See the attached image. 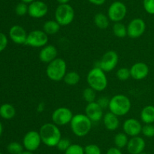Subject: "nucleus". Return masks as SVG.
Listing matches in <instances>:
<instances>
[{
  "label": "nucleus",
  "mask_w": 154,
  "mask_h": 154,
  "mask_svg": "<svg viewBox=\"0 0 154 154\" xmlns=\"http://www.w3.org/2000/svg\"><path fill=\"white\" fill-rule=\"evenodd\" d=\"M131 77L135 80H142L148 75L150 69L147 63L144 62H137L134 63L130 69Z\"/></svg>",
  "instance_id": "nucleus-17"
},
{
  "label": "nucleus",
  "mask_w": 154,
  "mask_h": 154,
  "mask_svg": "<svg viewBox=\"0 0 154 154\" xmlns=\"http://www.w3.org/2000/svg\"><path fill=\"white\" fill-rule=\"evenodd\" d=\"M93 122L89 119L86 114L78 113L74 115L70 122L72 131L75 136L79 137L87 135L91 131Z\"/></svg>",
  "instance_id": "nucleus-3"
},
{
  "label": "nucleus",
  "mask_w": 154,
  "mask_h": 154,
  "mask_svg": "<svg viewBox=\"0 0 154 154\" xmlns=\"http://www.w3.org/2000/svg\"><path fill=\"white\" fill-rule=\"evenodd\" d=\"M96 102H97V104H99L103 110H105V109L108 108V106H109L110 99L109 98H106V97H101V98H99V99L96 101Z\"/></svg>",
  "instance_id": "nucleus-37"
},
{
  "label": "nucleus",
  "mask_w": 154,
  "mask_h": 154,
  "mask_svg": "<svg viewBox=\"0 0 154 154\" xmlns=\"http://www.w3.org/2000/svg\"><path fill=\"white\" fill-rule=\"evenodd\" d=\"M20 1L24 3H26V4H30V3H32V2H34L35 0H20Z\"/></svg>",
  "instance_id": "nucleus-42"
},
{
  "label": "nucleus",
  "mask_w": 154,
  "mask_h": 154,
  "mask_svg": "<svg viewBox=\"0 0 154 154\" xmlns=\"http://www.w3.org/2000/svg\"><path fill=\"white\" fill-rule=\"evenodd\" d=\"M87 82L89 87L96 91H102L108 87V78L104 70L98 66L90 69L87 75Z\"/></svg>",
  "instance_id": "nucleus-2"
},
{
  "label": "nucleus",
  "mask_w": 154,
  "mask_h": 154,
  "mask_svg": "<svg viewBox=\"0 0 154 154\" xmlns=\"http://www.w3.org/2000/svg\"><path fill=\"white\" fill-rule=\"evenodd\" d=\"M106 154H123L121 150L119 148L116 147V146H113V147L109 148L107 151Z\"/></svg>",
  "instance_id": "nucleus-39"
},
{
  "label": "nucleus",
  "mask_w": 154,
  "mask_h": 154,
  "mask_svg": "<svg viewBox=\"0 0 154 154\" xmlns=\"http://www.w3.org/2000/svg\"><path fill=\"white\" fill-rule=\"evenodd\" d=\"M20 154H34V153H33V152H30V151H28V150H24L23 152H21Z\"/></svg>",
  "instance_id": "nucleus-43"
},
{
  "label": "nucleus",
  "mask_w": 154,
  "mask_h": 154,
  "mask_svg": "<svg viewBox=\"0 0 154 154\" xmlns=\"http://www.w3.org/2000/svg\"><path fill=\"white\" fill-rule=\"evenodd\" d=\"M65 154H84V148L77 143H72L65 151Z\"/></svg>",
  "instance_id": "nucleus-31"
},
{
  "label": "nucleus",
  "mask_w": 154,
  "mask_h": 154,
  "mask_svg": "<svg viewBox=\"0 0 154 154\" xmlns=\"http://www.w3.org/2000/svg\"><path fill=\"white\" fill-rule=\"evenodd\" d=\"M127 8L126 5L120 1L111 3L108 10V17L112 22H121L126 16Z\"/></svg>",
  "instance_id": "nucleus-8"
},
{
  "label": "nucleus",
  "mask_w": 154,
  "mask_h": 154,
  "mask_svg": "<svg viewBox=\"0 0 154 154\" xmlns=\"http://www.w3.org/2000/svg\"><path fill=\"white\" fill-rule=\"evenodd\" d=\"M145 146L146 143L144 138L140 136H135L129 139L126 148L130 154H139L144 152Z\"/></svg>",
  "instance_id": "nucleus-18"
},
{
  "label": "nucleus",
  "mask_w": 154,
  "mask_h": 154,
  "mask_svg": "<svg viewBox=\"0 0 154 154\" xmlns=\"http://www.w3.org/2000/svg\"><path fill=\"white\" fill-rule=\"evenodd\" d=\"M142 125L138 119L129 118L126 119L123 124V131L129 137L138 136L141 133Z\"/></svg>",
  "instance_id": "nucleus-14"
},
{
  "label": "nucleus",
  "mask_w": 154,
  "mask_h": 154,
  "mask_svg": "<svg viewBox=\"0 0 154 154\" xmlns=\"http://www.w3.org/2000/svg\"><path fill=\"white\" fill-rule=\"evenodd\" d=\"M63 80L68 85L74 86L79 83L80 80H81V76H80L79 73L75 71H70V72H66Z\"/></svg>",
  "instance_id": "nucleus-25"
},
{
  "label": "nucleus",
  "mask_w": 154,
  "mask_h": 154,
  "mask_svg": "<svg viewBox=\"0 0 154 154\" xmlns=\"http://www.w3.org/2000/svg\"><path fill=\"white\" fill-rule=\"evenodd\" d=\"M0 154H2V152H0Z\"/></svg>",
  "instance_id": "nucleus-46"
},
{
  "label": "nucleus",
  "mask_w": 154,
  "mask_h": 154,
  "mask_svg": "<svg viewBox=\"0 0 154 154\" xmlns=\"http://www.w3.org/2000/svg\"><path fill=\"white\" fill-rule=\"evenodd\" d=\"M23 145L19 142H11L7 146V149L10 154H20L23 152Z\"/></svg>",
  "instance_id": "nucleus-29"
},
{
  "label": "nucleus",
  "mask_w": 154,
  "mask_h": 154,
  "mask_svg": "<svg viewBox=\"0 0 154 154\" xmlns=\"http://www.w3.org/2000/svg\"><path fill=\"white\" fill-rule=\"evenodd\" d=\"M146 30V23L141 18H135L127 26V36L132 39H137L142 36Z\"/></svg>",
  "instance_id": "nucleus-12"
},
{
  "label": "nucleus",
  "mask_w": 154,
  "mask_h": 154,
  "mask_svg": "<svg viewBox=\"0 0 154 154\" xmlns=\"http://www.w3.org/2000/svg\"><path fill=\"white\" fill-rule=\"evenodd\" d=\"M42 143L39 131H29L24 135L23 138V145L26 150L34 152L37 150Z\"/></svg>",
  "instance_id": "nucleus-11"
},
{
  "label": "nucleus",
  "mask_w": 154,
  "mask_h": 154,
  "mask_svg": "<svg viewBox=\"0 0 154 154\" xmlns=\"http://www.w3.org/2000/svg\"><path fill=\"white\" fill-rule=\"evenodd\" d=\"M48 6L45 2L35 0L32 3L29 4L28 14L31 18L39 19L42 18L48 14Z\"/></svg>",
  "instance_id": "nucleus-13"
},
{
  "label": "nucleus",
  "mask_w": 154,
  "mask_h": 154,
  "mask_svg": "<svg viewBox=\"0 0 154 154\" xmlns=\"http://www.w3.org/2000/svg\"><path fill=\"white\" fill-rule=\"evenodd\" d=\"M141 133L146 137H154V125L153 124H145L142 126Z\"/></svg>",
  "instance_id": "nucleus-34"
},
{
  "label": "nucleus",
  "mask_w": 154,
  "mask_h": 154,
  "mask_svg": "<svg viewBox=\"0 0 154 154\" xmlns=\"http://www.w3.org/2000/svg\"><path fill=\"white\" fill-rule=\"evenodd\" d=\"M91 4L95 5H102L105 3L106 0H88Z\"/></svg>",
  "instance_id": "nucleus-40"
},
{
  "label": "nucleus",
  "mask_w": 154,
  "mask_h": 154,
  "mask_svg": "<svg viewBox=\"0 0 154 154\" xmlns=\"http://www.w3.org/2000/svg\"><path fill=\"white\" fill-rule=\"evenodd\" d=\"M116 75L118 79L121 80V81H126L131 77L130 69L126 67L120 68L116 72Z\"/></svg>",
  "instance_id": "nucleus-30"
},
{
  "label": "nucleus",
  "mask_w": 154,
  "mask_h": 154,
  "mask_svg": "<svg viewBox=\"0 0 154 154\" xmlns=\"http://www.w3.org/2000/svg\"><path fill=\"white\" fill-rule=\"evenodd\" d=\"M129 136L124 132H119L114 136V142L116 147L119 149H122L127 146V143L129 142Z\"/></svg>",
  "instance_id": "nucleus-26"
},
{
  "label": "nucleus",
  "mask_w": 154,
  "mask_h": 154,
  "mask_svg": "<svg viewBox=\"0 0 154 154\" xmlns=\"http://www.w3.org/2000/svg\"><path fill=\"white\" fill-rule=\"evenodd\" d=\"M72 144V143H71L69 139L63 138V137H62V138L60 139V141H59V143H57V148L59 149V150L64 151L65 152V151H66V149H67Z\"/></svg>",
  "instance_id": "nucleus-35"
},
{
  "label": "nucleus",
  "mask_w": 154,
  "mask_h": 154,
  "mask_svg": "<svg viewBox=\"0 0 154 154\" xmlns=\"http://www.w3.org/2000/svg\"><path fill=\"white\" fill-rule=\"evenodd\" d=\"M143 6L147 13L154 14V0H144Z\"/></svg>",
  "instance_id": "nucleus-36"
},
{
  "label": "nucleus",
  "mask_w": 154,
  "mask_h": 154,
  "mask_svg": "<svg viewBox=\"0 0 154 154\" xmlns=\"http://www.w3.org/2000/svg\"><path fill=\"white\" fill-rule=\"evenodd\" d=\"M67 72L66 62L60 57H57L55 60L48 64L46 69V74L48 78L54 82L63 80Z\"/></svg>",
  "instance_id": "nucleus-5"
},
{
  "label": "nucleus",
  "mask_w": 154,
  "mask_h": 154,
  "mask_svg": "<svg viewBox=\"0 0 154 154\" xmlns=\"http://www.w3.org/2000/svg\"><path fill=\"white\" fill-rule=\"evenodd\" d=\"M139 154H147V153H145V152H141V153H139Z\"/></svg>",
  "instance_id": "nucleus-45"
},
{
  "label": "nucleus",
  "mask_w": 154,
  "mask_h": 154,
  "mask_svg": "<svg viewBox=\"0 0 154 154\" xmlns=\"http://www.w3.org/2000/svg\"><path fill=\"white\" fill-rule=\"evenodd\" d=\"M58 51L53 45H47L42 48L38 54L39 60L45 63H49L57 57Z\"/></svg>",
  "instance_id": "nucleus-19"
},
{
  "label": "nucleus",
  "mask_w": 154,
  "mask_h": 154,
  "mask_svg": "<svg viewBox=\"0 0 154 154\" xmlns=\"http://www.w3.org/2000/svg\"><path fill=\"white\" fill-rule=\"evenodd\" d=\"M16 115L14 107L10 104H4L0 107V116L5 119H11Z\"/></svg>",
  "instance_id": "nucleus-23"
},
{
  "label": "nucleus",
  "mask_w": 154,
  "mask_h": 154,
  "mask_svg": "<svg viewBox=\"0 0 154 154\" xmlns=\"http://www.w3.org/2000/svg\"><path fill=\"white\" fill-rule=\"evenodd\" d=\"M102 120H103L104 126L108 131H115L120 126L119 116H117V115L114 114V113L110 111L104 115Z\"/></svg>",
  "instance_id": "nucleus-20"
},
{
  "label": "nucleus",
  "mask_w": 154,
  "mask_h": 154,
  "mask_svg": "<svg viewBox=\"0 0 154 154\" xmlns=\"http://www.w3.org/2000/svg\"><path fill=\"white\" fill-rule=\"evenodd\" d=\"M42 143L49 147L57 146L62 138V133L59 126L53 122L45 123L39 129Z\"/></svg>",
  "instance_id": "nucleus-1"
},
{
  "label": "nucleus",
  "mask_w": 154,
  "mask_h": 154,
  "mask_svg": "<svg viewBox=\"0 0 154 154\" xmlns=\"http://www.w3.org/2000/svg\"><path fill=\"white\" fill-rule=\"evenodd\" d=\"M59 4H68L70 0H57Z\"/></svg>",
  "instance_id": "nucleus-41"
},
{
  "label": "nucleus",
  "mask_w": 154,
  "mask_h": 154,
  "mask_svg": "<svg viewBox=\"0 0 154 154\" xmlns=\"http://www.w3.org/2000/svg\"><path fill=\"white\" fill-rule=\"evenodd\" d=\"M28 33L25 29L19 25H14L9 30V37L14 43L18 45L26 44Z\"/></svg>",
  "instance_id": "nucleus-16"
},
{
  "label": "nucleus",
  "mask_w": 154,
  "mask_h": 154,
  "mask_svg": "<svg viewBox=\"0 0 154 154\" xmlns=\"http://www.w3.org/2000/svg\"><path fill=\"white\" fill-rule=\"evenodd\" d=\"M29 5L26 3H24L23 2L18 3L15 8V13L18 16H24L26 14H28Z\"/></svg>",
  "instance_id": "nucleus-32"
},
{
  "label": "nucleus",
  "mask_w": 154,
  "mask_h": 154,
  "mask_svg": "<svg viewBox=\"0 0 154 154\" xmlns=\"http://www.w3.org/2000/svg\"><path fill=\"white\" fill-rule=\"evenodd\" d=\"M140 118L141 122L144 124H153L154 122V106H145L141 110Z\"/></svg>",
  "instance_id": "nucleus-21"
},
{
  "label": "nucleus",
  "mask_w": 154,
  "mask_h": 154,
  "mask_svg": "<svg viewBox=\"0 0 154 154\" xmlns=\"http://www.w3.org/2000/svg\"><path fill=\"white\" fill-rule=\"evenodd\" d=\"M85 114L93 122H98L103 118V109L96 101L89 103L86 106Z\"/></svg>",
  "instance_id": "nucleus-15"
},
{
  "label": "nucleus",
  "mask_w": 154,
  "mask_h": 154,
  "mask_svg": "<svg viewBox=\"0 0 154 154\" xmlns=\"http://www.w3.org/2000/svg\"><path fill=\"white\" fill-rule=\"evenodd\" d=\"M112 29L113 33L116 37L122 39V38H124L127 36V27H126L123 23H114Z\"/></svg>",
  "instance_id": "nucleus-27"
},
{
  "label": "nucleus",
  "mask_w": 154,
  "mask_h": 154,
  "mask_svg": "<svg viewBox=\"0 0 154 154\" xmlns=\"http://www.w3.org/2000/svg\"><path fill=\"white\" fill-rule=\"evenodd\" d=\"M84 154H102V150L98 145L92 143L85 146Z\"/></svg>",
  "instance_id": "nucleus-33"
},
{
  "label": "nucleus",
  "mask_w": 154,
  "mask_h": 154,
  "mask_svg": "<svg viewBox=\"0 0 154 154\" xmlns=\"http://www.w3.org/2000/svg\"><path fill=\"white\" fill-rule=\"evenodd\" d=\"M2 130H3L2 125V123H1V122H0V136H1L2 133Z\"/></svg>",
  "instance_id": "nucleus-44"
},
{
  "label": "nucleus",
  "mask_w": 154,
  "mask_h": 154,
  "mask_svg": "<svg viewBox=\"0 0 154 154\" xmlns=\"http://www.w3.org/2000/svg\"><path fill=\"white\" fill-rule=\"evenodd\" d=\"M83 98L87 104L95 102L96 99V91L90 87L86 88L83 91Z\"/></svg>",
  "instance_id": "nucleus-28"
},
{
  "label": "nucleus",
  "mask_w": 154,
  "mask_h": 154,
  "mask_svg": "<svg viewBox=\"0 0 154 154\" xmlns=\"http://www.w3.org/2000/svg\"><path fill=\"white\" fill-rule=\"evenodd\" d=\"M48 35L43 30H35L28 33L26 45H29L33 48H43L48 45Z\"/></svg>",
  "instance_id": "nucleus-9"
},
{
  "label": "nucleus",
  "mask_w": 154,
  "mask_h": 154,
  "mask_svg": "<svg viewBox=\"0 0 154 154\" xmlns=\"http://www.w3.org/2000/svg\"><path fill=\"white\" fill-rule=\"evenodd\" d=\"M75 19V10L72 5L60 4L55 11V20L60 26H68Z\"/></svg>",
  "instance_id": "nucleus-6"
},
{
  "label": "nucleus",
  "mask_w": 154,
  "mask_h": 154,
  "mask_svg": "<svg viewBox=\"0 0 154 154\" xmlns=\"http://www.w3.org/2000/svg\"><path fill=\"white\" fill-rule=\"evenodd\" d=\"M119 62V56L116 51H108L103 54L98 66L105 72H109L114 70Z\"/></svg>",
  "instance_id": "nucleus-10"
},
{
  "label": "nucleus",
  "mask_w": 154,
  "mask_h": 154,
  "mask_svg": "<svg viewBox=\"0 0 154 154\" xmlns=\"http://www.w3.org/2000/svg\"><path fill=\"white\" fill-rule=\"evenodd\" d=\"M74 115L72 110L66 107H60L56 109L51 115L52 122L57 126H64L70 124Z\"/></svg>",
  "instance_id": "nucleus-7"
},
{
  "label": "nucleus",
  "mask_w": 154,
  "mask_h": 154,
  "mask_svg": "<svg viewBox=\"0 0 154 154\" xmlns=\"http://www.w3.org/2000/svg\"><path fill=\"white\" fill-rule=\"evenodd\" d=\"M61 26L57 22L56 20H50L47 21L43 25V31L48 36H53L55 35L60 31Z\"/></svg>",
  "instance_id": "nucleus-22"
},
{
  "label": "nucleus",
  "mask_w": 154,
  "mask_h": 154,
  "mask_svg": "<svg viewBox=\"0 0 154 154\" xmlns=\"http://www.w3.org/2000/svg\"><path fill=\"white\" fill-rule=\"evenodd\" d=\"M8 38L3 33L0 32V52L4 51L8 45Z\"/></svg>",
  "instance_id": "nucleus-38"
},
{
  "label": "nucleus",
  "mask_w": 154,
  "mask_h": 154,
  "mask_svg": "<svg viewBox=\"0 0 154 154\" xmlns=\"http://www.w3.org/2000/svg\"><path fill=\"white\" fill-rule=\"evenodd\" d=\"M94 23L98 28L105 30L109 27L110 19L108 15L103 13H98L94 16Z\"/></svg>",
  "instance_id": "nucleus-24"
},
{
  "label": "nucleus",
  "mask_w": 154,
  "mask_h": 154,
  "mask_svg": "<svg viewBox=\"0 0 154 154\" xmlns=\"http://www.w3.org/2000/svg\"><path fill=\"white\" fill-rule=\"evenodd\" d=\"M132 103L127 96L122 94L114 95L110 99L109 108L110 112L117 116H126L131 110Z\"/></svg>",
  "instance_id": "nucleus-4"
}]
</instances>
